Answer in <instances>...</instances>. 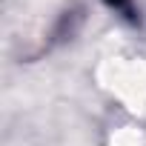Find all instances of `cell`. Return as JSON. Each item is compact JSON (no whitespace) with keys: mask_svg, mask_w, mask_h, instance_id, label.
<instances>
[{"mask_svg":"<svg viewBox=\"0 0 146 146\" xmlns=\"http://www.w3.org/2000/svg\"><path fill=\"white\" fill-rule=\"evenodd\" d=\"M109 3H112L115 9H120V12H132V9H129V0H109Z\"/></svg>","mask_w":146,"mask_h":146,"instance_id":"obj_1","label":"cell"}]
</instances>
